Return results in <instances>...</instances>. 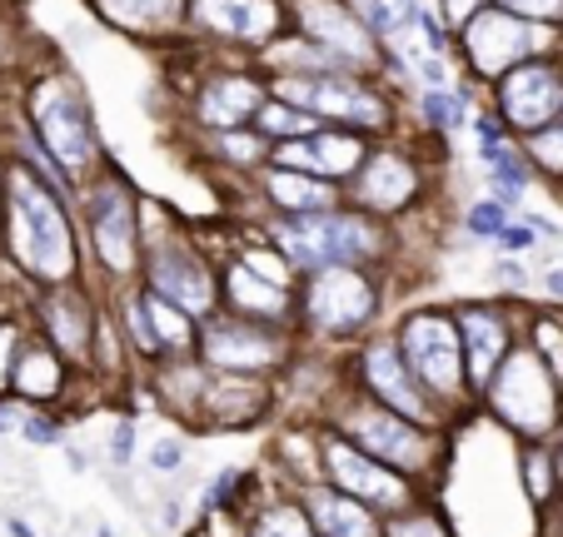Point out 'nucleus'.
<instances>
[{
  "instance_id": "bb28decb",
  "label": "nucleus",
  "mask_w": 563,
  "mask_h": 537,
  "mask_svg": "<svg viewBox=\"0 0 563 537\" xmlns=\"http://www.w3.org/2000/svg\"><path fill=\"white\" fill-rule=\"evenodd\" d=\"M519 483H523V493H529V503L539 507H549L553 497H563L559 493V458H553V448L549 443H529V448H523L519 454Z\"/></svg>"
},
{
  "instance_id": "79ce46f5",
  "label": "nucleus",
  "mask_w": 563,
  "mask_h": 537,
  "mask_svg": "<svg viewBox=\"0 0 563 537\" xmlns=\"http://www.w3.org/2000/svg\"><path fill=\"white\" fill-rule=\"evenodd\" d=\"M429 120L449 130V125L459 120V100H454V96H439V90H434V96H429Z\"/></svg>"
},
{
  "instance_id": "a18cd8bd",
  "label": "nucleus",
  "mask_w": 563,
  "mask_h": 537,
  "mask_svg": "<svg viewBox=\"0 0 563 537\" xmlns=\"http://www.w3.org/2000/svg\"><path fill=\"white\" fill-rule=\"evenodd\" d=\"M499 275H504V284L523 289V269H519V264H499Z\"/></svg>"
},
{
  "instance_id": "6ab92c4d",
  "label": "nucleus",
  "mask_w": 563,
  "mask_h": 537,
  "mask_svg": "<svg viewBox=\"0 0 563 537\" xmlns=\"http://www.w3.org/2000/svg\"><path fill=\"white\" fill-rule=\"evenodd\" d=\"M305 507H309V517H314L319 537H389L379 527V513H374V507L354 503L350 493H340V488H330V483L309 488Z\"/></svg>"
},
{
  "instance_id": "ea45409f",
  "label": "nucleus",
  "mask_w": 563,
  "mask_h": 537,
  "mask_svg": "<svg viewBox=\"0 0 563 537\" xmlns=\"http://www.w3.org/2000/svg\"><path fill=\"white\" fill-rule=\"evenodd\" d=\"M265 130H289V135H299V130H309V115H295V110L275 105V110H265Z\"/></svg>"
},
{
  "instance_id": "37998d69",
  "label": "nucleus",
  "mask_w": 563,
  "mask_h": 537,
  "mask_svg": "<svg viewBox=\"0 0 563 537\" xmlns=\"http://www.w3.org/2000/svg\"><path fill=\"white\" fill-rule=\"evenodd\" d=\"M509 5L519 15H539V21H543V15H559L563 11V0H509Z\"/></svg>"
},
{
  "instance_id": "cd10ccee",
  "label": "nucleus",
  "mask_w": 563,
  "mask_h": 537,
  "mask_svg": "<svg viewBox=\"0 0 563 537\" xmlns=\"http://www.w3.org/2000/svg\"><path fill=\"white\" fill-rule=\"evenodd\" d=\"M269 194L279 200V210L299 214V220L330 214V204H334L330 184H319V179H299V175H275V179H269Z\"/></svg>"
},
{
  "instance_id": "9b49d317",
  "label": "nucleus",
  "mask_w": 563,
  "mask_h": 537,
  "mask_svg": "<svg viewBox=\"0 0 563 537\" xmlns=\"http://www.w3.org/2000/svg\"><path fill=\"white\" fill-rule=\"evenodd\" d=\"M275 403V389H269L265 373H214L205 369L200 383V403H195V423L205 428H250L260 423Z\"/></svg>"
},
{
  "instance_id": "4c0bfd02",
  "label": "nucleus",
  "mask_w": 563,
  "mask_h": 537,
  "mask_svg": "<svg viewBox=\"0 0 563 537\" xmlns=\"http://www.w3.org/2000/svg\"><path fill=\"white\" fill-rule=\"evenodd\" d=\"M110 463L115 468H130L135 463V423H115V433H110Z\"/></svg>"
},
{
  "instance_id": "412c9836",
  "label": "nucleus",
  "mask_w": 563,
  "mask_h": 537,
  "mask_svg": "<svg viewBox=\"0 0 563 537\" xmlns=\"http://www.w3.org/2000/svg\"><path fill=\"white\" fill-rule=\"evenodd\" d=\"M224 299H230V314L260 318V324H275V318L289 314V294L279 284H269L265 275H255L250 264H234L224 275Z\"/></svg>"
},
{
  "instance_id": "393cba45",
  "label": "nucleus",
  "mask_w": 563,
  "mask_h": 537,
  "mask_svg": "<svg viewBox=\"0 0 563 537\" xmlns=\"http://www.w3.org/2000/svg\"><path fill=\"white\" fill-rule=\"evenodd\" d=\"M285 165H309L319 175H344V169L360 165V139H344V135H314L305 145H285L279 149Z\"/></svg>"
},
{
  "instance_id": "0eeeda50",
  "label": "nucleus",
  "mask_w": 563,
  "mask_h": 537,
  "mask_svg": "<svg viewBox=\"0 0 563 537\" xmlns=\"http://www.w3.org/2000/svg\"><path fill=\"white\" fill-rule=\"evenodd\" d=\"M374 284L350 269V264H330L309 275V289H305V324L314 328L319 338H344L354 328H364L374 318Z\"/></svg>"
},
{
  "instance_id": "7ed1b4c3",
  "label": "nucleus",
  "mask_w": 563,
  "mask_h": 537,
  "mask_svg": "<svg viewBox=\"0 0 563 537\" xmlns=\"http://www.w3.org/2000/svg\"><path fill=\"white\" fill-rule=\"evenodd\" d=\"M330 428L344 433L360 454L379 458V463L394 468V473H405L409 483H415V478H424V473H434L439 454H444V443H439L434 428L409 423L405 413L384 409V403H374V399H350V403H344V413L330 423Z\"/></svg>"
},
{
  "instance_id": "1a4fd4ad",
  "label": "nucleus",
  "mask_w": 563,
  "mask_h": 537,
  "mask_svg": "<svg viewBox=\"0 0 563 537\" xmlns=\"http://www.w3.org/2000/svg\"><path fill=\"white\" fill-rule=\"evenodd\" d=\"M279 244L295 264L305 269H330V264H350L360 254H374V230L360 220H340V214H314V220H295L279 230Z\"/></svg>"
},
{
  "instance_id": "423d86ee",
  "label": "nucleus",
  "mask_w": 563,
  "mask_h": 537,
  "mask_svg": "<svg viewBox=\"0 0 563 537\" xmlns=\"http://www.w3.org/2000/svg\"><path fill=\"white\" fill-rule=\"evenodd\" d=\"M195 354L214 373H275L289 358V338L275 324H260V318L220 314L205 318Z\"/></svg>"
},
{
  "instance_id": "09e8293b",
  "label": "nucleus",
  "mask_w": 563,
  "mask_h": 537,
  "mask_svg": "<svg viewBox=\"0 0 563 537\" xmlns=\"http://www.w3.org/2000/svg\"><path fill=\"white\" fill-rule=\"evenodd\" d=\"M553 458H559V483H563V428H559V443H553Z\"/></svg>"
},
{
  "instance_id": "e433bc0d",
  "label": "nucleus",
  "mask_w": 563,
  "mask_h": 537,
  "mask_svg": "<svg viewBox=\"0 0 563 537\" xmlns=\"http://www.w3.org/2000/svg\"><path fill=\"white\" fill-rule=\"evenodd\" d=\"M468 230L484 234V239H504V230H509V214H504L499 204H474V210H468Z\"/></svg>"
},
{
  "instance_id": "9d476101",
  "label": "nucleus",
  "mask_w": 563,
  "mask_h": 537,
  "mask_svg": "<svg viewBox=\"0 0 563 537\" xmlns=\"http://www.w3.org/2000/svg\"><path fill=\"white\" fill-rule=\"evenodd\" d=\"M31 110H35V125H41V135H45V149H51L65 169L86 165L90 149H96V139H90L86 100L75 96L70 85L51 80V85H35Z\"/></svg>"
},
{
  "instance_id": "a19ab883",
  "label": "nucleus",
  "mask_w": 563,
  "mask_h": 537,
  "mask_svg": "<svg viewBox=\"0 0 563 537\" xmlns=\"http://www.w3.org/2000/svg\"><path fill=\"white\" fill-rule=\"evenodd\" d=\"M539 159L543 165H553V169H563V125L559 130H549V135H539Z\"/></svg>"
},
{
  "instance_id": "c03bdc74",
  "label": "nucleus",
  "mask_w": 563,
  "mask_h": 537,
  "mask_svg": "<svg viewBox=\"0 0 563 537\" xmlns=\"http://www.w3.org/2000/svg\"><path fill=\"white\" fill-rule=\"evenodd\" d=\"M504 244H509V249H523V244H533V234L519 230V224H509V230H504Z\"/></svg>"
},
{
  "instance_id": "c756f323",
  "label": "nucleus",
  "mask_w": 563,
  "mask_h": 537,
  "mask_svg": "<svg viewBox=\"0 0 563 537\" xmlns=\"http://www.w3.org/2000/svg\"><path fill=\"white\" fill-rule=\"evenodd\" d=\"M250 537H319V533H314V517H309L305 503L279 497V503H269L265 513L250 523Z\"/></svg>"
},
{
  "instance_id": "ddd939ff",
  "label": "nucleus",
  "mask_w": 563,
  "mask_h": 537,
  "mask_svg": "<svg viewBox=\"0 0 563 537\" xmlns=\"http://www.w3.org/2000/svg\"><path fill=\"white\" fill-rule=\"evenodd\" d=\"M35 318H41V338L65 358V363H90L96 358V314H90L80 289H51L35 299Z\"/></svg>"
},
{
  "instance_id": "aec40b11",
  "label": "nucleus",
  "mask_w": 563,
  "mask_h": 537,
  "mask_svg": "<svg viewBox=\"0 0 563 537\" xmlns=\"http://www.w3.org/2000/svg\"><path fill=\"white\" fill-rule=\"evenodd\" d=\"M70 383L65 373V358L55 354L45 338H25L21 344V358H15V373H11V393L21 403H55Z\"/></svg>"
},
{
  "instance_id": "7c9ffc66",
  "label": "nucleus",
  "mask_w": 563,
  "mask_h": 537,
  "mask_svg": "<svg viewBox=\"0 0 563 537\" xmlns=\"http://www.w3.org/2000/svg\"><path fill=\"white\" fill-rule=\"evenodd\" d=\"M419 15H424V11H419L415 0H374V5H369V25L379 35H389L394 45L409 41V35L419 31Z\"/></svg>"
},
{
  "instance_id": "6e6552de",
  "label": "nucleus",
  "mask_w": 563,
  "mask_h": 537,
  "mask_svg": "<svg viewBox=\"0 0 563 537\" xmlns=\"http://www.w3.org/2000/svg\"><path fill=\"white\" fill-rule=\"evenodd\" d=\"M360 379L364 389H369L374 403H384V409L405 413L409 423H424V428H439V403L429 399L424 389H419V379L409 373L405 354H399V344L394 338H369V344L360 348Z\"/></svg>"
},
{
  "instance_id": "f03ea898",
  "label": "nucleus",
  "mask_w": 563,
  "mask_h": 537,
  "mask_svg": "<svg viewBox=\"0 0 563 537\" xmlns=\"http://www.w3.org/2000/svg\"><path fill=\"white\" fill-rule=\"evenodd\" d=\"M484 403L499 423H509L523 443H549L563 428V383L549 373L539 354L529 344H519L504 369L494 373V383L484 389Z\"/></svg>"
},
{
  "instance_id": "de8ad7c7",
  "label": "nucleus",
  "mask_w": 563,
  "mask_h": 537,
  "mask_svg": "<svg viewBox=\"0 0 563 537\" xmlns=\"http://www.w3.org/2000/svg\"><path fill=\"white\" fill-rule=\"evenodd\" d=\"M449 15H454V21H464V15H468V0H449Z\"/></svg>"
},
{
  "instance_id": "c85d7f7f",
  "label": "nucleus",
  "mask_w": 563,
  "mask_h": 537,
  "mask_svg": "<svg viewBox=\"0 0 563 537\" xmlns=\"http://www.w3.org/2000/svg\"><path fill=\"white\" fill-rule=\"evenodd\" d=\"M255 110H260V90L250 80H220L210 96L200 100V115L210 120V125H240V120L255 115Z\"/></svg>"
},
{
  "instance_id": "4468645a",
  "label": "nucleus",
  "mask_w": 563,
  "mask_h": 537,
  "mask_svg": "<svg viewBox=\"0 0 563 537\" xmlns=\"http://www.w3.org/2000/svg\"><path fill=\"white\" fill-rule=\"evenodd\" d=\"M459 334H464V363H468V389L484 399L494 373L504 369V358L514 354L509 318L489 304H464L459 309Z\"/></svg>"
},
{
  "instance_id": "2f4dec72",
  "label": "nucleus",
  "mask_w": 563,
  "mask_h": 537,
  "mask_svg": "<svg viewBox=\"0 0 563 537\" xmlns=\"http://www.w3.org/2000/svg\"><path fill=\"white\" fill-rule=\"evenodd\" d=\"M529 348L543 358V363H549L553 379L563 383V324H559V318H539V324H533Z\"/></svg>"
},
{
  "instance_id": "5701e85b",
  "label": "nucleus",
  "mask_w": 563,
  "mask_h": 537,
  "mask_svg": "<svg viewBox=\"0 0 563 537\" xmlns=\"http://www.w3.org/2000/svg\"><path fill=\"white\" fill-rule=\"evenodd\" d=\"M195 15L224 35H240V41H265L279 21L275 0H195Z\"/></svg>"
},
{
  "instance_id": "20e7f679",
  "label": "nucleus",
  "mask_w": 563,
  "mask_h": 537,
  "mask_svg": "<svg viewBox=\"0 0 563 537\" xmlns=\"http://www.w3.org/2000/svg\"><path fill=\"white\" fill-rule=\"evenodd\" d=\"M399 354H405L409 373L434 403H464L468 393V363H464V334H459L454 314L439 309H419L399 324Z\"/></svg>"
},
{
  "instance_id": "49530a36",
  "label": "nucleus",
  "mask_w": 563,
  "mask_h": 537,
  "mask_svg": "<svg viewBox=\"0 0 563 537\" xmlns=\"http://www.w3.org/2000/svg\"><path fill=\"white\" fill-rule=\"evenodd\" d=\"M543 284H549V299H563V269H553Z\"/></svg>"
},
{
  "instance_id": "4be33fe9",
  "label": "nucleus",
  "mask_w": 563,
  "mask_h": 537,
  "mask_svg": "<svg viewBox=\"0 0 563 537\" xmlns=\"http://www.w3.org/2000/svg\"><path fill=\"white\" fill-rule=\"evenodd\" d=\"M299 15H305V31L314 35L319 45H330L334 55H344V60H364V55H369V41H364L360 21H354L344 5H334V0H299Z\"/></svg>"
},
{
  "instance_id": "72a5a7b5",
  "label": "nucleus",
  "mask_w": 563,
  "mask_h": 537,
  "mask_svg": "<svg viewBox=\"0 0 563 537\" xmlns=\"http://www.w3.org/2000/svg\"><path fill=\"white\" fill-rule=\"evenodd\" d=\"M170 5L175 0H106V11L125 25H155L170 15Z\"/></svg>"
},
{
  "instance_id": "dca6fc26",
  "label": "nucleus",
  "mask_w": 563,
  "mask_h": 537,
  "mask_svg": "<svg viewBox=\"0 0 563 537\" xmlns=\"http://www.w3.org/2000/svg\"><path fill=\"white\" fill-rule=\"evenodd\" d=\"M90 234H96V254L106 269H115V275L135 269V214H130L120 184H110L90 200Z\"/></svg>"
},
{
  "instance_id": "473e14b6",
  "label": "nucleus",
  "mask_w": 563,
  "mask_h": 537,
  "mask_svg": "<svg viewBox=\"0 0 563 537\" xmlns=\"http://www.w3.org/2000/svg\"><path fill=\"white\" fill-rule=\"evenodd\" d=\"M389 537H449V527L439 523L429 507H409V513H399V517H389V527H384Z\"/></svg>"
},
{
  "instance_id": "39448f33",
  "label": "nucleus",
  "mask_w": 563,
  "mask_h": 537,
  "mask_svg": "<svg viewBox=\"0 0 563 537\" xmlns=\"http://www.w3.org/2000/svg\"><path fill=\"white\" fill-rule=\"evenodd\" d=\"M319 473H324L330 488L350 493L354 503L374 507L379 517H399L415 507V483H409L405 473H394V468H384L379 458L360 454V448L334 428L319 433Z\"/></svg>"
},
{
  "instance_id": "f704fd0d",
  "label": "nucleus",
  "mask_w": 563,
  "mask_h": 537,
  "mask_svg": "<svg viewBox=\"0 0 563 537\" xmlns=\"http://www.w3.org/2000/svg\"><path fill=\"white\" fill-rule=\"evenodd\" d=\"M25 328L15 318H0V399L11 393V373H15V358H21V344H25Z\"/></svg>"
},
{
  "instance_id": "b1692460",
  "label": "nucleus",
  "mask_w": 563,
  "mask_h": 537,
  "mask_svg": "<svg viewBox=\"0 0 563 537\" xmlns=\"http://www.w3.org/2000/svg\"><path fill=\"white\" fill-rule=\"evenodd\" d=\"M354 194H360V204H369V210H399V204L415 194V175L394 155H379V159H369V169L360 175Z\"/></svg>"
},
{
  "instance_id": "a211bd4d",
  "label": "nucleus",
  "mask_w": 563,
  "mask_h": 537,
  "mask_svg": "<svg viewBox=\"0 0 563 537\" xmlns=\"http://www.w3.org/2000/svg\"><path fill=\"white\" fill-rule=\"evenodd\" d=\"M529 45H533V31L519 21V15L484 11V15H474V21H468V55H474V65L484 75L509 70V65L519 60Z\"/></svg>"
},
{
  "instance_id": "c9c22d12",
  "label": "nucleus",
  "mask_w": 563,
  "mask_h": 537,
  "mask_svg": "<svg viewBox=\"0 0 563 537\" xmlns=\"http://www.w3.org/2000/svg\"><path fill=\"white\" fill-rule=\"evenodd\" d=\"M155 473H180L185 468V443L180 438H155L150 443V458H145Z\"/></svg>"
},
{
  "instance_id": "a878e982",
  "label": "nucleus",
  "mask_w": 563,
  "mask_h": 537,
  "mask_svg": "<svg viewBox=\"0 0 563 537\" xmlns=\"http://www.w3.org/2000/svg\"><path fill=\"white\" fill-rule=\"evenodd\" d=\"M145 314H150V328L159 338V354H195L200 334H195V318L185 309H175L170 299H159L145 289Z\"/></svg>"
},
{
  "instance_id": "f257e3e1",
  "label": "nucleus",
  "mask_w": 563,
  "mask_h": 537,
  "mask_svg": "<svg viewBox=\"0 0 563 537\" xmlns=\"http://www.w3.org/2000/svg\"><path fill=\"white\" fill-rule=\"evenodd\" d=\"M5 249L31 279L65 289L75 279V239L60 200L45 190L31 169L5 175Z\"/></svg>"
},
{
  "instance_id": "f8f14e48",
  "label": "nucleus",
  "mask_w": 563,
  "mask_h": 537,
  "mask_svg": "<svg viewBox=\"0 0 563 537\" xmlns=\"http://www.w3.org/2000/svg\"><path fill=\"white\" fill-rule=\"evenodd\" d=\"M150 294L170 299L175 309H185L190 318H214V304H220V284H214L210 264L190 249H155L145 264Z\"/></svg>"
},
{
  "instance_id": "f3484780",
  "label": "nucleus",
  "mask_w": 563,
  "mask_h": 537,
  "mask_svg": "<svg viewBox=\"0 0 563 537\" xmlns=\"http://www.w3.org/2000/svg\"><path fill=\"white\" fill-rule=\"evenodd\" d=\"M504 110L519 130H539L549 125L563 110V80L549 65H519V70L504 80Z\"/></svg>"
},
{
  "instance_id": "2eb2a0df",
  "label": "nucleus",
  "mask_w": 563,
  "mask_h": 537,
  "mask_svg": "<svg viewBox=\"0 0 563 537\" xmlns=\"http://www.w3.org/2000/svg\"><path fill=\"white\" fill-rule=\"evenodd\" d=\"M279 96H289L295 105L314 110V115H340V120H360V125H384V105L369 100L364 90H354L350 80L334 75H305V80H285Z\"/></svg>"
},
{
  "instance_id": "58836bf2",
  "label": "nucleus",
  "mask_w": 563,
  "mask_h": 537,
  "mask_svg": "<svg viewBox=\"0 0 563 537\" xmlns=\"http://www.w3.org/2000/svg\"><path fill=\"white\" fill-rule=\"evenodd\" d=\"M21 438H25V443H55V438H60V423H55V418H41V413H31V418H25V428H21Z\"/></svg>"
}]
</instances>
